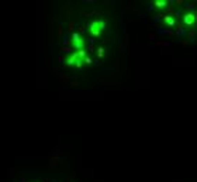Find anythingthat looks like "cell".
<instances>
[{
	"label": "cell",
	"instance_id": "1",
	"mask_svg": "<svg viewBox=\"0 0 197 182\" xmlns=\"http://www.w3.org/2000/svg\"><path fill=\"white\" fill-rule=\"evenodd\" d=\"M106 27V23L104 21H102V20H96L93 24L90 25V31L93 32V35H96L97 36L98 34L102 32V29Z\"/></svg>",
	"mask_w": 197,
	"mask_h": 182
},
{
	"label": "cell",
	"instance_id": "2",
	"mask_svg": "<svg viewBox=\"0 0 197 182\" xmlns=\"http://www.w3.org/2000/svg\"><path fill=\"white\" fill-rule=\"evenodd\" d=\"M194 18H196V17H194L193 14H186V16H185V23H186L187 25H190L192 23H193Z\"/></svg>",
	"mask_w": 197,
	"mask_h": 182
},
{
	"label": "cell",
	"instance_id": "3",
	"mask_svg": "<svg viewBox=\"0 0 197 182\" xmlns=\"http://www.w3.org/2000/svg\"><path fill=\"white\" fill-rule=\"evenodd\" d=\"M83 45H85V42H83V39H79L78 42H75V48H82Z\"/></svg>",
	"mask_w": 197,
	"mask_h": 182
},
{
	"label": "cell",
	"instance_id": "4",
	"mask_svg": "<svg viewBox=\"0 0 197 182\" xmlns=\"http://www.w3.org/2000/svg\"><path fill=\"white\" fill-rule=\"evenodd\" d=\"M165 20H166V23H168L169 25H173V24H175V20H172V18H170V17H166V18H165Z\"/></svg>",
	"mask_w": 197,
	"mask_h": 182
},
{
	"label": "cell",
	"instance_id": "5",
	"mask_svg": "<svg viewBox=\"0 0 197 182\" xmlns=\"http://www.w3.org/2000/svg\"><path fill=\"white\" fill-rule=\"evenodd\" d=\"M165 2H156V6H158V7H165Z\"/></svg>",
	"mask_w": 197,
	"mask_h": 182
}]
</instances>
